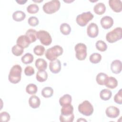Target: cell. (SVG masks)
<instances>
[{
    "mask_svg": "<svg viewBox=\"0 0 122 122\" xmlns=\"http://www.w3.org/2000/svg\"><path fill=\"white\" fill-rule=\"evenodd\" d=\"M112 71L115 74H119L122 71V62L119 60L113 61L111 64Z\"/></svg>",
    "mask_w": 122,
    "mask_h": 122,
    "instance_id": "15",
    "label": "cell"
},
{
    "mask_svg": "<svg viewBox=\"0 0 122 122\" xmlns=\"http://www.w3.org/2000/svg\"><path fill=\"white\" fill-rule=\"evenodd\" d=\"M122 89H121L119 92L114 95L113 100L117 104H122Z\"/></svg>",
    "mask_w": 122,
    "mask_h": 122,
    "instance_id": "37",
    "label": "cell"
},
{
    "mask_svg": "<svg viewBox=\"0 0 122 122\" xmlns=\"http://www.w3.org/2000/svg\"><path fill=\"white\" fill-rule=\"evenodd\" d=\"M63 52V48L60 45H55L48 49L45 53L46 58L50 61L57 59V57L62 55Z\"/></svg>",
    "mask_w": 122,
    "mask_h": 122,
    "instance_id": "2",
    "label": "cell"
},
{
    "mask_svg": "<svg viewBox=\"0 0 122 122\" xmlns=\"http://www.w3.org/2000/svg\"><path fill=\"white\" fill-rule=\"evenodd\" d=\"M61 3L58 0H52L43 5V10L47 14H52L57 11L60 8Z\"/></svg>",
    "mask_w": 122,
    "mask_h": 122,
    "instance_id": "3",
    "label": "cell"
},
{
    "mask_svg": "<svg viewBox=\"0 0 122 122\" xmlns=\"http://www.w3.org/2000/svg\"><path fill=\"white\" fill-rule=\"evenodd\" d=\"M79 112L86 116H91L93 112V107L91 102L87 100L84 101L78 106Z\"/></svg>",
    "mask_w": 122,
    "mask_h": 122,
    "instance_id": "6",
    "label": "cell"
},
{
    "mask_svg": "<svg viewBox=\"0 0 122 122\" xmlns=\"http://www.w3.org/2000/svg\"><path fill=\"white\" fill-rule=\"evenodd\" d=\"M75 51V56L76 58L80 61H82L85 59L87 56V47L83 43H79L77 44L74 47Z\"/></svg>",
    "mask_w": 122,
    "mask_h": 122,
    "instance_id": "7",
    "label": "cell"
},
{
    "mask_svg": "<svg viewBox=\"0 0 122 122\" xmlns=\"http://www.w3.org/2000/svg\"><path fill=\"white\" fill-rule=\"evenodd\" d=\"M25 17V13L21 10H17L12 14V18L16 21H21L24 20Z\"/></svg>",
    "mask_w": 122,
    "mask_h": 122,
    "instance_id": "22",
    "label": "cell"
},
{
    "mask_svg": "<svg viewBox=\"0 0 122 122\" xmlns=\"http://www.w3.org/2000/svg\"><path fill=\"white\" fill-rule=\"evenodd\" d=\"M37 39H39L41 43L45 46L50 45L52 42V38L50 33L44 30L37 31Z\"/></svg>",
    "mask_w": 122,
    "mask_h": 122,
    "instance_id": "8",
    "label": "cell"
},
{
    "mask_svg": "<svg viewBox=\"0 0 122 122\" xmlns=\"http://www.w3.org/2000/svg\"><path fill=\"white\" fill-rule=\"evenodd\" d=\"M45 49L44 46L38 45H36L33 49V52L34 53L38 56H41L42 55L45 51Z\"/></svg>",
    "mask_w": 122,
    "mask_h": 122,
    "instance_id": "35",
    "label": "cell"
},
{
    "mask_svg": "<svg viewBox=\"0 0 122 122\" xmlns=\"http://www.w3.org/2000/svg\"><path fill=\"white\" fill-rule=\"evenodd\" d=\"M41 95L45 98L51 97L53 94V90L51 87H45L41 91Z\"/></svg>",
    "mask_w": 122,
    "mask_h": 122,
    "instance_id": "28",
    "label": "cell"
},
{
    "mask_svg": "<svg viewBox=\"0 0 122 122\" xmlns=\"http://www.w3.org/2000/svg\"><path fill=\"white\" fill-rule=\"evenodd\" d=\"M29 104L31 108L36 109L39 107L41 104V100L38 96L32 95L29 98Z\"/></svg>",
    "mask_w": 122,
    "mask_h": 122,
    "instance_id": "17",
    "label": "cell"
},
{
    "mask_svg": "<svg viewBox=\"0 0 122 122\" xmlns=\"http://www.w3.org/2000/svg\"><path fill=\"white\" fill-rule=\"evenodd\" d=\"M35 70L34 68L30 66H28L24 69V73L26 76H31L34 74Z\"/></svg>",
    "mask_w": 122,
    "mask_h": 122,
    "instance_id": "40",
    "label": "cell"
},
{
    "mask_svg": "<svg viewBox=\"0 0 122 122\" xmlns=\"http://www.w3.org/2000/svg\"><path fill=\"white\" fill-rule=\"evenodd\" d=\"M108 75L103 72H100L98 73L96 77V81L97 83L101 85H104L105 81L108 77Z\"/></svg>",
    "mask_w": 122,
    "mask_h": 122,
    "instance_id": "26",
    "label": "cell"
},
{
    "mask_svg": "<svg viewBox=\"0 0 122 122\" xmlns=\"http://www.w3.org/2000/svg\"><path fill=\"white\" fill-rule=\"evenodd\" d=\"M96 49L101 51H104L107 49V45L106 43L102 40L98 41L95 44Z\"/></svg>",
    "mask_w": 122,
    "mask_h": 122,
    "instance_id": "33",
    "label": "cell"
},
{
    "mask_svg": "<svg viewBox=\"0 0 122 122\" xmlns=\"http://www.w3.org/2000/svg\"><path fill=\"white\" fill-rule=\"evenodd\" d=\"M11 51L12 54L15 56H20L23 53L24 49L16 44L12 47Z\"/></svg>",
    "mask_w": 122,
    "mask_h": 122,
    "instance_id": "31",
    "label": "cell"
},
{
    "mask_svg": "<svg viewBox=\"0 0 122 122\" xmlns=\"http://www.w3.org/2000/svg\"><path fill=\"white\" fill-rule=\"evenodd\" d=\"M72 101L71 96L68 94H64L62 97H61L59 99L60 104L63 106L65 105L71 104Z\"/></svg>",
    "mask_w": 122,
    "mask_h": 122,
    "instance_id": "23",
    "label": "cell"
},
{
    "mask_svg": "<svg viewBox=\"0 0 122 122\" xmlns=\"http://www.w3.org/2000/svg\"><path fill=\"white\" fill-rule=\"evenodd\" d=\"M10 115L6 112H2L0 113V120L2 122H8L10 120Z\"/></svg>",
    "mask_w": 122,
    "mask_h": 122,
    "instance_id": "39",
    "label": "cell"
},
{
    "mask_svg": "<svg viewBox=\"0 0 122 122\" xmlns=\"http://www.w3.org/2000/svg\"><path fill=\"white\" fill-rule=\"evenodd\" d=\"M122 29L117 27L112 31H109L106 35V40L109 43H114L122 39Z\"/></svg>",
    "mask_w": 122,
    "mask_h": 122,
    "instance_id": "4",
    "label": "cell"
},
{
    "mask_svg": "<svg viewBox=\"0 0 122 122\" xmlns=\"http://www.w3.org/2000/svg\"><path fill=\"white\" fill-rule=\"evenodd\" d=\"M39 10V6L36 4H31L27 7V11L30 14H35L38 12Z\"/></svg>",
    "mask_w": 122,
    "mask_h": 122,
    "instance_id": "34",
    "label": "cell"
},
{
    "mask_svg": "<svg viewBox=\"0 0 122 122\" xmlns=\"http://www.w3.org/2000/svg\"><path fill=\"white\" fill-rule=\"evenodd\" d=\"M101 60L102 55L97 52L93 53L90 55L89 57V60L90 62L93 64H96L100 62Z\"/></svg>",
    "mask_w": 122,
    "mask_h": 122,
    "instance_id": "27",
    "label": "cell"
},
{
    "mask_svg": "<svg viewBox=\"0 0 122 122\" xmlns=\"http://www.w3.org/2000/svg\"><path fill=\"white\" fill-rule=\"evenodd\" d=\"M35 65L39 71H45L47 67V62L44 59L41 58L37 59L35 61Z\"/></svg>",
    "mask_w": 122,
    "mask_h": 122,
    "instance_id": "19",
    "label": "cell"
},
{
    "mask_svg": "<svg viewBox=\"0 0 122 122\" xmlns=\"http://www.w3.org/2000/svg\"><path fill=\"white\" fill-rule=\"evenodd\" d=\"M112 96V92L108 89H104L102 90L100 93V97L101 99L104 101L109 100Z\"/></svg>",
    "mask_w": 122,
    "mask_h": 122,
    "instance_id": "24",
    "label": "cell"
},
{
    "mask_svg": "<svg viewBox=\"0 0 122 122\" xmlns=\"http://www.w3.org/2000/svg\"><path fill=\"white\" fill-rule=\"evenodd\" d=\"M59 119L60 122H72L74 121V115L73 113L68 116H63L61 114Z\"/></svg>",
    "mask_w": 122,
    "mask_h": 122,
    "instance_id": "36",
    "label": "cell"
},
{
    "mask_svg": "<svg viewBox=\"0 0 122 122\" xmlns=\"http://www.w3.org/2000/svg\"><path fill=\"white\" fill-rule=\"evenodd\" d=\"M37 31L33 29H30L27 30L25 35L29 39L30 43L35 42L37 39Z\"/></svg>",
    "mask_w": 122,
    "mask_h": 122,
    "instance_id": "21",
    "label": "cell"
},
{
    "mask_svg": "<svg viewBox=\"0 0 122 122\" xmlns=\"http://www.w3.org/2000/svg\"><path fill=\"white\" fill-rule=\"evenodd\" d=\"M33 1L35 2H42L43 0H32Z\"/></svg>",
    "mask_w": 122,
    "mask_h": 122,
    "instance_id": "43",
    "label": "cell"
},
{
    "mask_svg": "<svg viewBox=\"0 0 122 122\" xmlns=\"http://www.w3.org/2000/svg\"><path fill=\"white\" fill-rule=\"evenodd\" d=\"M94 16L90 11L84 12L77 15L76 18L77 23L81 27L86 26L87 23L92 20Z\"/></svg>",
    "mask_w": 122,
    "mask_h": 122,
    "instance_id": "5",
    "label": "cell"
},
{
    "mask_svg": "<svg viewBox=\"0 0 122 122\" xmlns=\"http://www.w3.org/2000/svg\"><path fill=\"white\" fill-rule=\"evenodd\" d=\"M16 1L19 4H24L26 2H27V0H16Z\"/></svg>",
    "mask_w": 122,
    "mask_h": 122,
    "instance_id": "41",
    "label": "cell"
},
{
    "mask_svg": "<svg viewBox=\"0 0 122 122\" xmlns=\"http://www.w3.org/2000/svg\"><path fill=\"white\" fill-rule=\"evenodd\" d=\"M17 45L24 49L29 47L30 43L29 39L26 35H20L19 36L16 41Z\"/></svg>",
    "mask_w": 122,
    "mask_h": 122,
    "instance_id": "11",
    "label": "cell"
},
{
    "mask_svg": "<svg viewBox=\"0 0 122 122\" xmlns=\"http://www.w3.org/2000/svg\"><path fill=\"white\" fill-rule=\"evenodd\" d=\"M105 113L109 118H115L120 114V110L114 106H110L107 107L105 110Z\"/></svg>",
    "mask_w": 122,
    "mask_h": 122,
    "instance_id": "10",
    "label": "cell"
},
{
    "mask_svg": "<svg viewBox=\"0 0 122 122\" xmlns=\"http://www.w3.org/2000/svg\"><path fill=\"white\" fill-rule=\"evenodd\" d=\"M49 69L53 73H58L61 70V63L59 60L51 61L49 63Z\"/></svg>",
    "mask_w": 122,
    "mask_h": 122,
    "instance_id": "12",
    "label": "cell"
},
{
    "mask_svg": "<svg viewBox=\"0 0 122 122\" xmlns=\"http://www.w3.org/2000/svg\"><path fill=\"white\" fill-rule=\"evenodd\" d=\"M104 85L108 88L113 89L115 88L118 85V81L116 78L113 77H108L107 78Z\"/></svg>",
    "mask_w": 122,
    "mask_h": 122,
    "instance_id": "16",
    "label": "cell"
},
{
    "mask_svg": "<svg viewBox=\"0 0 122 122\" xmlns=\"http://www.w3.org/2000/svg\"><path fill=\"white\" fill-rule=\"evenodd\" d=\"M22 68L19 64L13 65L10 70L8 79L12 83L16 84L19 82L21 77Z\"/></svg>",
    "mask_w": 122,
    "mask_h": 122,
    "instance_id": "1",
    "label": "cell"
},
{
    "mask_svg": "<svg viewBox=\"0 0 122 122\" xmlns=\"http://www.w3.org/2000/svg\"><path fill=\"white\" fill-rule=\"evenodd\" d=\"M73 107L71 104L62 106L61 109V115L65 116H68L73 114Z\"/></svg>",
    "mask_w": 122,
    "mask_h": 122,
    "instance_id": "18",
    "label": "cell"
},
{
    "mask_svg": "<svg viewBox=\"0 0 122 122\" xmlns=\"http://www.w3.org/2000/svg\"><path fill=\"white\" fill-rule=\"evenodd\" d=\"M36 78L39 82L45 81L48 78L47 72L45 71H39L36 73Z\"/></svg>",
    "mask_w": 122,
    "mask_h": 122,
    "instance_id": "25",
    "label": "cell"
},
{
    "mask_svg": "<svg viewBox=\"0 0 122 122\" xmlns=\"http://www.w3.org/2000/svg\"><path fill=\"white\" fill-rule=\"evenodd\" d=\"M28 22L30 26H32V27L36 26L37 25H38L39 24V23L38 19L36 17H35V16L30 17L28 19Z\"/></svg>",
    "mask_w": 122,
    "mask_h": 122,
    "instance_id": "38",
    "label": "cell"
},
{
    "mask_svg": "<svg viewBox=\"0 0 122 122\" xmlns=\"http://www.w3.org/2000/svg\"><path fill=\"white\" fill-rule=\"evenodd\" d=\"M81 121H83V122H84V121H85V122H86L87 121H86V120L84 119H82V118H80V119H79L77 120V122H81Z\"/></svg>",
    "mask_w": 122,
    "mask_h": 122,
    "instance_id": "42",
    "label": "cell"
},
{
    "mask_svg": "<svg viewBox=\"0 0 122 122\" xmlns=\"http://www.w3.org/2000/svg\"><path fill=\"white\" fill-rule=\"evenodd\" d=\"M109 5L115 12H120L122 10V2L120 0H109Z\"/></svg>",
    "mask_w": 122,
    "mask_h": 122,
    "instance_id": "14",
    "label": "cell"
},
{
    "mask_svg": "<svg viewBox=\"0 0 122 122\" xmlns=\"http://www.w3.org/2000/svg\"><path fill=\"white\" fill-rule=\"evenodd\" d=\"M100 22L103 29H109L112 26L113 24V20L110 16H105L101 19Z\"/></svg>",
    "mask_w": 122,
    "mask_h": 122,
    "instance_id": "13",
    "label": "cell"
},
{
    "mask_svg": "<svg viewBox=\"0 0 122 122\" xmlns=\"http://www.w3.org/2000/svg\"><path fill=\"white\" fill-rule=\"evenodd\" d=\"M87 33L89 37L93 38L96 37L99 33L97 25L93 22L90 23L87 28Z\"/></svg>",
    "mask_w": 122,
    "mask_h": 122,
    "instance_id": "9",
    "label": "cell"
},
{
    "mask_svg": "<svg viewBox=\"0 0 122 122\" xmlns=\"http://www.w3.org/2000/svg\"><path fill=\"white\" fill-rule=\"evenodd\" d=\"M34 59L33 56L30 53H26L21 58V60L22 63L24 64H30L31 63Z\"/></svg>",
    "mask_w": 122,
    "mask_h": 122,
    "instance_id": "30",
    "label": "cell"
},
{
    "mask_svg": "<svg viewBox=\"0 0 122 122\" xmlns=\"http://www.w3.org/2000/svg\"><path fill=\"white\" fill-rule=\"evenodd\" d=\"M60 31L64 35H69L71 31V28L69 24L66 23H62L60 26Z\"/></svg>",
    "mask_w": 122,
    "mask_h": 122,
    "instance_id": "29",
    "label": "cell"
},
{
    "mask_svg": "<svg viewBox=\"0 0 122 122\" xmlns=\"http://www.w3.org/2000/svg\"><path fill=\"white\" fill-rule=\"evenodd\" d=\"M94 12L97 15L103 14L106 10V7L103 3L99 2L95 4L93 7Z\"/></svg>",
    "mask_w": 122,
    "mask_h": 122,
    "instance_id": "20",
    "label": "cell"
},
{
    "mask_svg": "<svg viewBox=\"0 0 122 122\" xmlns=\"http://www.w3.org/2000/svg\"><path fill=\"white\" fill-rule=\"evenodd\" d=\"M38 91L36 85L33 83L29 84L26 87V92L29 94H34Z\"/></svg>",
    "mask_w": 122,
    "mask_h": 122,
    "instance_id": "32",
    "label": "cell"
}]
</instances>
